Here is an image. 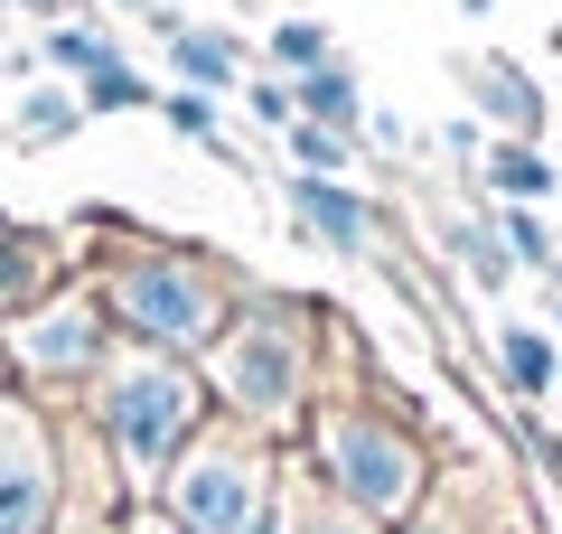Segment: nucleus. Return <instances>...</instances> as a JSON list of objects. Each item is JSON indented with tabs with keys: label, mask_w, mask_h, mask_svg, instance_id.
<instances>
[{
	"label": "nucleus",
	"mask_w": 562,
	"mask_h": 534,
	"mask_svg": "<svg viewBox=\"0 0 562 534\" xmlns=\"http://www.w3.org/2000/svg\"><path fill=\"white\" fill-rule=\"evenodd\" d=\"M487 10H497V0H460V20H487Z\"/></svg>",
	"instance_id": "a878e982"
},
{
	"label": "nucleus",
	"mask_w": 562,
	"mask_h": 534,
	"mask_svg": "<svg viewBox=\"0 0 562 534\" xmlns=\"http://www.w3.org/2000/svg\"><path fill=\"white\" fill-rule=\"evenodd\" d=\"M122 57V38L103 20H47V38H38V66H57L66 85H85L94 66H113Z\"/></svg>",
	"instance_id": "2eb2a0df"
},
{
	"label": "nucleus",
	"mask_w": 562,
	"mask_h": 534,
	"mask_svg": "<svg viewBox=\"0 0 562 534\" xmlns=\"http://www.w3.org/2000/svg\"><path fill=\"white\" fill-rule=\"evenodd\" d=\"M160 525L169 534H281V488L262 441L198 432L179 450V469L160 478Z\"/></svg>",
	"instance_id": "7ed1b4c3"
},
{
	"label": "nucleus",
	"mask_w": 562,
	"mask_h": 534,
	"mask_svg": "<svg viewBox=\"0 0 562 534\" xmlns=\"http://www.w3.org/2000/svg\"><path fill=\"white\" fill-rule=\"evenodd\" d=\"M85 132V94L66 76H29L20 94H10V113H0V141L10 151H57V141Z\"/></svg>",
	"instance_id": "9d476101"
},
{
	"label": "nucleus",
	"mask_w": 562,
	"mask_h": 534,
	"mask_svg": "<svg viewBox=\"0 0 562 534\" xmlns=\"http://www.w3.org/2000/svg\"><path fill=\"white\" fill-rule=\"evenodd\" d=\"M460 85H469V113H487L506 141L543 132V85L525 76L516 57H497V47H487V57H460Z\"/></svg>",
	"instance_id": "6e6552de"
},
{
	"label": "nucleus",
	"mask_w": 562,
	"mask_h": 534,
	"mask_svg": "<svg viewBox=\"0 0 562 534\" xmlns=\"http://www.w3.org/2000/svg\"><path fill=\"white\" fill-rule=\"evenodd\" d=\"M103 319H113V310H103L94 291H57V300H38V310L10 319V356H20L38 385H94Z\"/></svg>",
	"instance_id": "423d86ee"
},
{
	"label": "nucleus",
	"mask_w": 562,
	"mask_h": 534,
	"mask_svg": "<svg viewBox=\"0 0 562 534\" xmlns=\"http://www.w3.org/2000/svg\"><path fill=\"white\" fill-rule=\"evenodd\" d=\"M319 459H328V488L366 515V525H403L422 507V441L394 432L375 413H328L319 422Z\"/></svg>",
	"instance_id": "39448f33"
},
{
	"label": "nucleus",
	"mask_w": 562,
	"mask_h": 534,
	"mask_svg": "<svg viewBox=\"0 0 562 534\" xmlns=\"http://www.w3.org/2000/svg\"><path fill=\"white\" fill-rule=\"evenodd\" d=\"M160 47H169V76L188 85V94H235L254 66H244V38L235 29H216V20H179V29H160Z\"/></svg>",
	"instance_id": "1a4fd4ad"
},
{
	"label": "nucleus",
	"mask_w": 562,
	"mask_h": 534,
	"mask_svg": "<svg viewBox=\"0 0 562 534\" xmlns=\"http://www.w3.org/2000/svg\"><path fill=\"white\" fill-rule=\"evenodd\" d=\"M479 169H487V188H497L506 207H535V198H553V188H562V159L535 151V141H497Z\"/></svg>",
	"instance_id": "4468645a"
},
{
	"label": "nucleus",
	"mask_w": 562,
	"mask_h": 534,
	"mask_svg": "<svg viewBox=\"0 0 562 534\" xmlns=\"http://www.w3.org/2000/svg\"><path fill=\"white\" fill-rule=\"evenodd\" d=\"M291 94H301V122H328V132H357V122H366V85H357V66H347V57L291 76Z\"/></svg>",
	"instance_id": "ddd939ff"
},
{
	"label": "nucleus",
	"mask_w": 562,
	"mask_h": 534,
	"mask_svg": "<svg viewBox=\"0 0 562 534\" xmlns=\"http://www.w3.org/2000/svg\"><path fill=\"white\" fill-rule=\"evenodd\" d=\"M76 94H85V113H150V103H160V94H150V76H140L132 57H113V66H94V76H85Z\"/></svg>",
	"instance_id": "6ab92c4d"
},
{
	"label": "nucleus",
	"mask_w": 562,
	"mask_h": 534,
	"mask_svg": "<svg viewBox=\"0 0 562 534\" xmlns=\"http://www.w3.org/2000/svg\"><path fill=\"white\" fill-rule=\"evenodd\" d=\"M94 10H122V20H160L169 0H94Z\"/></svg>",
	"instance_id": "393cba45"
},
{
	"label": "nucleus",
	"mask_w": 562,
	"mask_h": 534,
	"mask_svg": "<svg viewBox=\"0 0 562 534\" xmlns=\"http://www.w3.org/2000/svg\"><path fill=\"white\" fill-rule=\"evenodd\" d=\"M262 47H272V66H281V76H310V66H328V57H338L319 20H272V38H262Z\"/></svg>",
	"instance_id": "aec40b11"
},
{
	"label": "nucleus",
	"mask_w": 562,
	"mask_h": 534,
	"mask_svg": "<svg viewBox=\"0 0 562 534\" xmlns=\"http://www.w3.org/2000/svg\"><path fill=\"white\" fill-rule=\"evenodd\" d=\"M225 272L188 244H132V254L103 263V310L140 337V347L198 356L206 337H225Z\"/></svg>",
	"instance_id": "f03ea898"
},
{
	"label": "nucleus",
	"mask_w": 562,
	"mask_h": 534,
	"mask_svg": "<svg viewBox=\"0 0 562 534\" xmlns=\"http://www.w3.org/2000/svg\"><path fill=\"white\" fill-rule=\"evenodd\" d=\"M57 515H66L57 441L29 403H0V534H57Z\"/></svg>",
	"instance_id": "0eeeda50"
},
{
	"label": "nucleus",
	"mask_w": 562,
	"mask_h": 534,
	"mask_svg": "<svg viewBox=\"0 0 562 534\" xmlns=\"http://www.w3.org/2000/svg\"><path fill=\"white\" fill-rule=\"evenodd\" d=\"M206 376L188 366V356L169 347H132V356H103L94 376V422L103 441H113V459L140 478V488H160L169 469H179V450L206 432Z\"/></svg>",
	"instance_id": "f257e3e1"
},
{
	"label": "nucleus",
	"mask_w": 562,
	"mask_h": 534,
	"mask_svg": "<svg viewBox=\"0 0 562 534\" xmlns=\"http://www.w3.org/2000/svg\"><path fill=\"white\" fill-rule=\"evenodd\" d=\"M497 376L535 403V394H553V385H562V347L543 329H497Z\"/></svg>",
	"instance_id": "dca6fc26"
},
{
	"label": "nucleus",
	"mask_w": 562,
	"mask_h": 534,
	"mask_svg": "<svg viewBox=\"0 0 562 534\" xmlns=\"http://www.w3.org/2000/svg\"><path fill=\"white\" fill-rule=\"evenodd\" d=\"M553 319H562V291H553Z\"/></svg>",
	"instance_id": "bb28decb"
},
{
	"label": "nucleus",
	"mask_w": 562,
	"mask_h": 534,
	"mask_svg": "<svg viewBox=\"0 0 562 534\" xmlns=\"http://www.w3.org/2000/svg\"><path fill=\"white\" fill-rule=\"evenodd\" d=\"M291 207H301V235H319L328 254H375V207L338 178H291Z\"/></svg>",
	"instance_id": "9b49d317"
},
{
	"label": "nucleus",
	"mask_w": 562,
	"mask_h": 534,
	"mask_svg": "<svg viewBox=\"0 0 562 534\" xmlns=\"http://www.w3.org/2000/svg\"><path fill=\"white\" fill-rule=\"evenodd\" d=\"M206 394L225 413H244V432H272L310 403V347L301 329L272 310V300H244V319L216 337V366H206Z\"/></svg>",
	"instance_id": "20e7f679"
},
{
	"label": "nucleus",
	"mask_w": 562,
	"mask_h": 534,
	"mask_svg": "<svg viewBox=\"0 0 562 534\" xmlns=\"http://www.w3.org/2000/svg\"><path fill=\"white\" fill-rule=\"evenodd\" d=\"M450 254L469 263V281H479V291H506V281H516V254H506V235H497V207H487V216H469V225H450Z\"/></svg>",
	"instance_id": "f3484780"
},
{
	"label": "nucleus",
	"mask_w": 562,
	"mask_h": 534,
	"mask_svg": "<svg viewBox=\"0 0 562 534\" xmlns=\"http://www.w3.org/2000/svg\"><path fill=\"white\" fill-rule=\"evenodd\" d=\"M160 113H169V132H188V141H198L206 159H225V169H244V151H235V141L216 132V94H188V85H169V94H160Z\"/></svg>",
	"instance_id": "a211bd4d"
},
{
	"label": "nucleus",
	"mask_w": 562,
	"mask_h": 534,
	"mask_svg": "<svg viewBox=\"0 0 562 534\" xmlns=\"http://www.w3.org/2000/svg\"><path fill=\"white\" fill-rule=\"evenodd\" d=\"M347 159H357L347 132H328V122H291V169H301V178H338Z\"/></svg>",
	"instance_id": "412c9836"
},
{
	"label": "nucleus",
	"mask_w": 562,
	"mask_h": 534,
	"mask_svg": "<svg viewBox=\"0 0 562 534\" xmlns=\"http://www.w3.org/2000/svg\"><path fill=\"white\" fill-rule=\"evenodd\" d=\"M244 103H254L262 122H301V94H291L281 76H244Z\"/></svg>",
	"instance_id": "5701e85b"
},
{
	"label": "nucleus",
	"mask_w": 562,
	"mask_h": 534,
	"mask_svg": "<svg viewBox=\"0 0 562 534\" xmlns=\"http://www.w3.org/2000/svg\"><path fill=\"white\" fill-rule=\"evenodd\" d=\"M301 534H375V525H366V515H338V507H310Z\"/></svg>",
	"instance_id": "b1692460"
},
{
	"label": "nucleus",
	"mask_w": 562,
	"mask_h": 534,
	"mask_svg": "<svg viewBox=\"0 0 562 534\" xmlns=\"http://www.w3.org/2000/svg\"><path fill=\"white\" fill-rule=\"evenodd\" d=\"M160 534H169V525H160Z\"/></svg>",
	"instance_id": "cd10ccee"
},
{
	"label": "nucleus",
	"mask_w": 562,
	"mask_h": 534,
	"mask_svg": "<svg viewBox=\"0 0 562 534\" xmlns=\"http://www.w3.org/2000/svg\"><path fill=\"white\" fill-rule=\"evenodd\" d=\"M38 300H57V235L0 216V310L20 319V310H38Z\"/></svg>",
	"instance_id": "f8f14e48"
},
{
	"label": "nucleus",
	"mask_w": 562,
	"mask_h": 534,
	"mask_svg": "<svg viewBox=\"0 0 562 534\" xmlns=\"http://www.w3.org/2000/svg\"><path fill=\"white\" fill-rule=\"evenodd\" d=\"M497 235H506L516 263H553V225H535V207H506L497 198Z\"/></svg>",
	"instance_id": "4be33fe9"
}]
</instances>
